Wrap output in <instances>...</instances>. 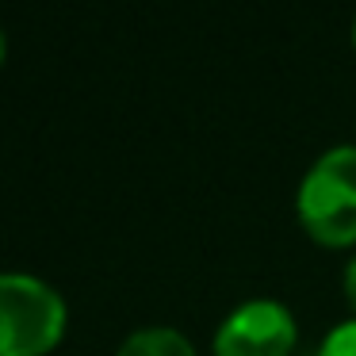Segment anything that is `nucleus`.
<instances>
[{
  "mask_svg": "<svg viewBox=\"0 0 356 356\" xmlns=\"http://www.w3.org/2000/svg\"><path fill=\"white\" fill-rule=\"evenodd\" d=\"M295 215L318 245H356V146L345 142L318 154L299 180Z\"/></svg>",
  "mask_w": 356,
  "mask_h": 356,
  "instance_id": "nucleus-1",
  "label": "nucleus"
},
{
  "mask_svg": "<svg viewBox=\"0 0 356 356\" xmlns=\"http://www.w3.org/2000/svg\"><path fill=\"white\" fill-rule=\"evenodd\" d=\"M70 307L31 272H0V356H47L62 345Z\"/></svg>",
  "mask_w": 356,
  "mask_h": 356,
  "instance_id": "nucleus-2",
  "label": "nucleus"
},
{
  "mask_svg": "<svg viewBox=\"0 0 356 356\" xmlns=\"http://www.w3.org/2000/svg\"><path fill=\"white\" fill-rule=\"evenodd\" d=\"M299 322L280 299H245L218 322L215 356H291Z\"/></svg>",
  "mask_w": 356,
  "mask_h": 356,
  "instance_id": "nucleus-3",
  "label": "nucleus"
},
{
  "mask_svg": "<svg viewBox=\"0 0 356 356\" xmlns=\"http://www.w3.org/2000/svg\"><path fill=\"white\" fill-rule=\"evenodd\" d=\"M115 356H200V353L172 325H142V330L127 333Z\"/></svg>",
  "mask_w": 356,
  "mask_h": 356,
  "instance_id": "nucleus-4",
  "label": "nucleus"
},
{
  "mask_svg": "<svg viewBox=\"0 0 356 356\" xmlns=\"http://www.w3.org/2000/svg\"><path fill=\"white\" fill-rule=\"evenodd\" d=\"M318 356H356V318H345V322L333 325L325 333Z\"/></svg>",
  "mask_w": 356,
  "mask_h": 356,
  "instance_id": "nucleus-5",
  "label": "nucleus"
},
{
  "mask_svg": "<svg viewBox=\"0 0 356 356\" xmlns=\"http://www.w3.org/2000/svg\"><path fill=\"white\" fill-rule=\"evenodd\" d=\"M345 299H348V307L356 310V257L348 261V268H345Z\"/></svg>",
  "mask_w": 356,
  "mask_h": 356,
  "instance_id": "nucleus-6",
  "label": "nucleus"
},
{
  "mask_svg": "<svg viewBox=\"0 0 356 356\" xmlns=\"http://www.w3.org/2000/svg\"><path fill=\"white\" fill-rule=\"evenodd\" d=\"M4 58H8V35H4V27H0V65H4Z\"/></svg>",
  "mask_w": 356,
  "mask_h": 356,
  "instance_id": "nucleus-7",
  "label": "nucleus"
},
{
  "mask_svg": "<svg viewBox=\"0 0 356 356\" xmlns=\"http://www.w3.org/2000/svg\"><path fill=\"white\" fill-rule=\"evenodd\" d=\"M353 47H356V19H353Z\"/></svg>",
  "mask_w": 356,
  "mask_h": 356,
  "instance_id": "nucleus-8",
  "label": "nucleus"
}]
</instances>
